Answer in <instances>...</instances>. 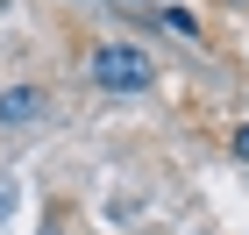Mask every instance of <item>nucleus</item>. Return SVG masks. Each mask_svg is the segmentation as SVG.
<instances>
[{"instance_id":"f257e3e1","label":"nucleus","mask_w":249,"mask_h":235,"mask_svg":"<svg viewBox=\"0 0 249 235\" xmlns=\"http://www.w3.org/2000/svg\"><path fill=\"white\" fill-rule=\"evenodd\" d=\"M86 78L100 93H150L157 86V57L142 43H93L86 50Z\"/></svg>"},{"instance_id":"f03ea898","label":"nucleus","mask_w":249,"mask_h":235,"mask_svg":"<svg viewBox=\"0 0 249 235\" xmlns=\"http://www.w3.org/2000/svg\"><path fill=\"white\" fill-rule=\"evenodd\" d=\"M43 114H50V86H36V78L0 86V128H36Z\"/></svg>"},{"instance_id":"7ed1b4c3","label":"nucleus","mask_w":249,"mask_h":235,"mask_svg":"<svg viewBox=\"0 0 249 235\" xmlns=\"http://www.w3.org/2000/svg\"><path fill=\"white\" fill-rule=\"evenodd\" d=\"M228 150H235V164H249V121H242V128L228 136Z\"/></svg>"},{"instance_id":"20e7f679","label":"nucleus","mask_w":249,"mask_h":235,"mask_svg":"<svg viewBox=\"0 0 249 235\" xmlns=\"http://www.w3.org/2000/svg\"><path fill=\"white\" fill-rule=\"evenodd\" d=\"M235 7H249V0H235Z\"/></svg>"}]
</instances>
